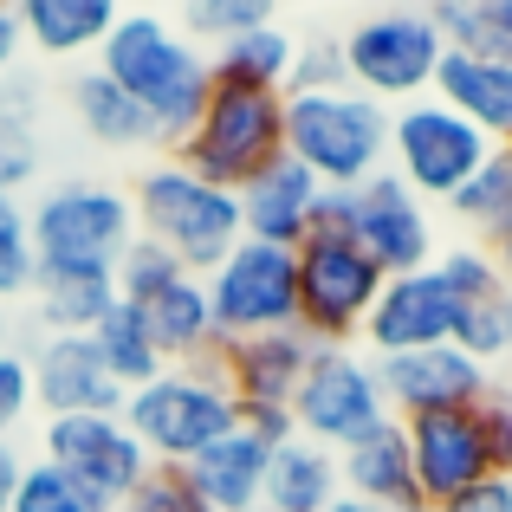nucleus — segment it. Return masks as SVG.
<instances>
[{"instance_id": "nucleus-30", "label": "nucleus", "mask_w": 512, "mask_h": 512, "mask_svg": "<svg viewBox=\"0 0 512 512\" xmlns=\"http://www.w3.org/2000/svg\"><path fill=\"white\" fill-rule=\"evenodd\" d=\"M260 26H273V0H188L175 13V33L201 52H221L227 39L260 33Z\"/></svg>"}, {"instance_id": "nucleus-12", "label": "nucleus", "mask_w": 512, "mask_h": 512, "mask_svg": "<svg viewBox=\"0 0 512 512\" xmlns=\"http://www.w3.org/2000/svg\"><path fill=\"white\" fill-rule=\"evenodd\" d=\"M46 461L59 474H72L104 512L124 506L156 467L143 454V441L124 428V415H59V422H46Z\"/></svg>"}, {"instance_id": "nucleus-37", "label": "nucleus", "mask_w": 512, "mask_h": 512, "mask_svg": "<svg viewBox=\"0 0 512 512\" xmlns=\"http://www.w3.org/2000/svg\"><path fill=\"white\" fill-rule=\"evenodd\" d=\"M33 169H39V143H33V124H26V104L0 98V195L33 182Z\"/></svg>"}, {"instance_id": "nucleus-27", "label": "nucleus", "mask_w": 512, "mask_h": 512, "mask_svg": "<svg viewBox=\"0 0 512 512\" xmlns=\"http://www.w3.org/2000/svg\"><path fill=\"white\" fill-rule=\"evenodd\" d=\"M72 111H78V124H85V137L104 143V150H143V143H150L143 104L130 98V91H117L104 72H85L72 85Z\"/></svg>"}, {"instance_id": "nucleus-25", "label": "nucleus", "mask_w": 512, "mask_h": 512, "mask_svg": "<svg viewBox=\"0 0 512 512\" xmlns=\"http://www.w3.org/2000/svg\"><path fill=\"white\" fill-rule=\"evenodd\" d=\"M20 39H33L39 52H59V59H72V52H91L111 39L117 26V0H20Z\"/></svg>"}, {"instance_id": "nucleus-15", "label": "nucleus", "mask_w": 512, "mask_h": 512, "mask_svg": "<svg viewBox=\"0 0 512 512\" xmlns=\"http://www.w3.org/2000/svg\"><path fill=\"white\" fill-rule=\"evenodd\" d=\"M376 383H383L389 415H396V422L441 415V409H480V402L493 396V370H487V363H474L467 350H454V344L376 357Z\"/></svg>"}, {"instance_id": "nucleus-34", "label": "nucleus", "mask_w": 512, "mask_h": 512, "mask_svg": "<svg viewBox=\"0 0 512 512\" xmlns=\"http://www.w3.org/2000/svg\"><path fill=\"white\" fill-rule=\"evenodd\" d=\"M7 512H104V506L91 500L72 474H59L52 461H33L20 474V487H13V506Z\"/></svg>"}, {"instance_id": "nucleus-40", "label": "nucleus", "mask_w": 512, "mask_h": 512, "mask_svg": "<svg viewBox=\"0 0 512 512\" xmlns=\"http://www.w3.org/2000/svg\"><path fill=\"white\" fill-rule=\"evenodd\" d=\"M26 409H33V370H26V357L0 350V441L20 428Z\"/></svg>"}, {"instance_id": "nucleus-47", "label": "nucleus", "mask_w": 512, "mask_h": 512, "mask_svg": "<svg viewBox=\"0 0 512 512\" xmlns=\"http://www.w3.org/2000/svg\"><path fill=\"white\" fill-rule=\"evenodd\" d=\"M415 512H435V506H415Z\"/></svg>"}, {"instance_id": "nucleus-3", "label": "nucleus", "mask_w": 512, "mask_h": 512, "mask_svg": "<svg viewBox=\"0 0 512 512\" xmlns=\"http://www.w3.org/2000/svg\"><path fill=\"white\" fill-rule=\"evenodd\" d=\"M117 415H124V428L143 441V454L156 467H188L195 454H208L221 435L240 428V402L214 363H175L156 383L130 389Z\"/></svg>"}, {"instance_id": "nucleus-1", "label": "nucleus", "mask_w": 512, "mask_h": 512, "mask_svg": "<svg viewBox=\"0 0 512 512\" xmlns=\"http://www.w3.org/2000/svg\"><path fill=\"white\" fill-rule=\"evenodd\" d=\"M98 72L143 104L150 143H163V150H175L201 124V111L214 98L208 52L188 46L175 33V20H163V13H117L111 39L98 46Z\"/></svg>"}, {"instance_id": "nucleus-22", "label": "nucleus", "mask_w": 512, "mask_h": 512, "mask_svg": "<svg viewBox=\"0 0 512 512\" xmlns=\"http://www.w3.org/2000/svg\"><path fill=\"white\" fill-rule=\"evenodd\" d=\"M266 461H273V448H266L260 435H247V428H234V435H221L208 454H195L182 474H188V487L201 493L208 512H260Z\"/></svg>"}, {"instance_id": "nucleus-44", "label": "nucleus", "mask_w": 512, "mask_h": 512, "mask_svg": "<svg viewBox=\"0 0 512 512\" xmlns=\"http://www.w3.org/2000/svg\"><path fill=\"white\" fill-rule=\"evenodd\" d=\"M20 474H26V461L7 448V441H0V512L13 506V487H20Z\"/></svg>"}, {"instance_id": "nucleus-2", "label": "nucleus", "mask_w": 512, "mask_h": 512, "mask_svg": "<svg viewBox=\"0 0 512 512\" xmlns=\"http://www.w3.org/2000/svg\"><path fill=\"white\" fill-rule=\"evenodd\" d=\"M33 234V279H111L124 247L137 240V208L124 188L65 182L26 208Z\"/></svg>"}, {"instance_id": "nucleus-32", "label": "nucleus", "mask_w": 512, "mask_h": 512, "mask_svg": "<svg viewBox=\"0 0 512 512\" xmlns=\"http://www.w3.org/2000/svg\"><path fill=\"white\" fill-rule=\"evenodd\" d=\"M435 273L448 279V292H454L461 305H487V299H506V292H512V279L500 273V260H493L487 247H474V240L435 253Z\"/></svg>"}, {"instance_id": "nucleus-33", "label": "nucleus", "mask_w": 512, "mask_h": 512, "mask_svg": "<svg viewBox=\"0 0 512 512\" xmlns=\"http://www.w3.org/2000/svg\"><path fill=\"white\" fill-rule=\"evenodd\" d=\"M117 299H124V305H150L156 299V292H169L175 286V279H182V266H175V253L169 247H156V240H130V247H124V260H117Z\"/></svg>"}, {"instance_id": "nucleus-29", "label": "nucleus", "mask_w": 512, "mask_h": 512, "mask_svg": "<svg viewBox=\"0 0 512 512\" xmlns=\"http://www.w3.org/2000/svg\"><path fill=\"white\" fill-rule=\"evenodd\" d=\"M91 344H98V357H104V370L117 376V389H143V383H156V376L169 370L163 357H156V344H150V325H143V312L137 305H124L117 299L111 312H104V325L91 331Z\"/></svg>"}, {"instance_id": "nucleus-13", "label": "nucleus", "mask_w": 512, "mask_h": 512, "mask_svg": "<svg viewBox=\"0 0 512 512\" xmlns=\"http://www.w3.org/2000/svg\"><path fill=\"white\" fill-rule=\"evenodd\" d=\"M344 234L383 266V279H402V273H422L435 266V221H428V201L409 195L396 175H370L363 188H350V221Z\"/></svg>"}, {"instance_id": "nucleus-23", "label": "nucleus", "mask_w": 512, "mask_h": 512, "mask_svg": "<svg viewBox=\"0 0 512 512\" xmlns=\"http://www.w3.org/2000/svg\"><path fill=\"white\" fill-rule=\"evenodd\" d=\"M143 325H150V344L156 357L169 363H208L221 350V331H214V312H208V286L195 273H182L169 292H156L150 305H137Z\"/></svg>"}, {"instance_id": "nucleus-4", "label": "nucleus", "mask_w": 512, "mask_h": 512, "mask_svg": "<svg viewBox=\"0 0 512 512\" xmlns=\"http://www.w3.org/2000/svg\"><path fill=\"white\" fill-rule=\"evenodd\" d=\"M286 156L325 188H363L389 169V111L363 91H286Z\"/></svg>"}, {"instance_id": "nucleus-45", "label": "nucleus", "mask_w": 512, "mask_h": 512, "mask_svg": "<svg viewBox=\"0 0 512 512\" xmlns=\"http://www.w3.org/2000/svg\"><path fill=\"white\" fill-rule=\"evenodd\" d=\"M331 512H383V506H370V500H350V493H338V500H331Z\"/></svg>"}, {"instance_id": "nucleus-16", "label": "nucleus", "mask_w": 512, "mask_h": 512, "mask_svg": "<svg viewBox=\"0 0 512 512\" xmlns=\"http://www.w3.org/2000/svg\"><path fill=\"white\" fill-rule=\"evenodd\" d=\"M454 325H461V299L448 292V279L435 266H422V273L383 279V292H376L357 338L370 344V357H402V350L454 344Z\"/></svg>"}, {"instance_id": "nucleus-48", "label": "nucleus", "mask_w": 512, "mask_h": 512, "mask_svg": "<svg viewBox=\"0 0 512 512\" xmlns=\"http://www.w3.org/2000/svg\"><path fill=\"white\" fill-rule=\"evenodd\" d=\"M506 363H512V350H506ZM506 389H512V383H506Z\"/></svg>"}, {"instance_id": "nucleus-31", "label": "nucleus", "mask_w": 512, "mask_h": 512, "mask_svg": "<svg viewBox=\"0 0 512 512\" xmlns=\"http://www.w3.org/2000/svg\"><path fill=\"white\" fill-rule=\"evenodd\" d=\"M454 214H461L467 227H480V234H493V227L512 214V150H493L487 163H480L474 175H467L461 188H454L448 201Z\"/></svg>"}, {"instance_id": "nucleus-21", "label": "nucleus", "mask_w": 512, "mask_h": 512, "mask_svg": "<svg viewBox=\"0 0 512 512\" xmlns=\"http://www.w3.org/2000/svg\"><path fill=\"white\" fill-rule=\"evenodd\" d=\"M338 487L350 493V500H370V506H383V512H415V506H422L402 422H383L376 435H363L357 448L338 454Z\"/></svg>"}, {"instance_id": "nucleus-26", "label": "nucleus", "mask_w": 512, "mask_h": 512, "mask_svg": "<svg viewBox=\"0 0 512 512\" xmlns=\"http://www.w3.org/2000/svg\"><path fill=\"white\" fill-rule=\"evenodd\" d=\"M292 59H299V39L273 20V26H260V33H240V39H227L221 52H208V72H214V85L279 91V98H286Z\"/></svg>"}, {"instance_id": "nucleus-20", "label": "nucleus", "mask_w": 512, "mask_h": 512, "mask_svg": "<svg viewBox=\"0 0 512 512\" xmlns=\"http://www.w3.org/2000/svg\"><path fill=\"white\" fill-rule=\"evenodd\" d=\"M448 111H461L493 150H512V65L506 59H474V52H441L435 91Z\"/></svg>"}, {"instance_id": "nucleus-17", "label": "nucleus", "mask_w": 512, "mask_h": 512, "mask_svg": "<svg viewBox=\"0 0 512 512\" xmlns=\"http://www.w3.org/2000/svg\"><path fill=\"white\" fill-rule=\"evenodd\" d=\"M312 357L318 344L305 331H266V338H227L208 363L221 370V383L234 389L240 409H292Z\"/></svg>"}, {"instance_id": "nucleus-41", "label": "nucleus", "mask_w": 512, "mask_h": 512, "mask_svg": "<svg viewBox=\"0 0 512 512\" xmlns=\"http://www.w3.org/2000/svg\"><path fill=\"white\" fill-rule=\"evenodd\" d=\"M480 415H487V448H493V474L512 480V389L493 383V396L480 402Z\"/></svg>"}, {"instance_id": "nucleus-43", "label": "nucleus", "mask_w": 512, "mask_h": 512, "mask_svg": "<svg viewBox=\"0 0 512 512\" xmlns=\"http://www.w3.org/2000/svg\"><path fill=\"white\" fill-rule=\"evenodd\" d=\"M20 46H26V39H20V13H13V7H0V78L13 72V59H20Z\"/></svg>"}, {"instance_id": "nucleus-24", "label": "nucleus", "mask_w": 512, "mask_h": 512, "mask_svg": "<svg viewBox=\"0 0 512 512\" xmlns=\"http://www.w3.org/2000/svg\"><path fill=\"white\" fill-rule=\"evenodd\" d=\"M338 454H325L318 441L292 435L273 448L266 461V493H260V512H331L338 500Z\"/></svg>"}, {"instance_id": "nucleus-5", "label": "nucleus", "mask_w": 512, "mask_h": 512, "mask_svg": "<svg viewBox=\"0 0 512 512\" xmlns=\"http://www.w3.org/2000/svg\"><path fill=\"white\" fill-rule=\"evenodd\" d=\"M130 208H137V234L156 240V247H169L175 266L195 273V279H208L214 266L247 240L240 234V195H227V188L188 175L182 163L143 169Z\"/></svg>"}, {"instance_id": "nucleus-42", "label": "nucleus", "mask_w": 512, "mask_h": 512, "mask_svg": "<svg viewBox=\"0 0 512 512\" xmlns=\"http://www.w3.org/2000/svg\"><path fill=\"white\" fill-rule=\"evenodd\" d=\"M441 512H512V480H480V487H467L461 500H448Z\"/></svg>"}, {"instance_id": "nucleus-6", "label": "nucleus", "mask_w": 512, "mask_h": 512, "mask_svg": "<svg viewBox=\"0 0 512 512\" xmlns=\"http://www.w3.org/2000/svg\"><path fill=\"white\" fill-rule=\"evenodd\" d=\"M279 156H286V98H279V91L214 85L201 124L169 150V163H182L188 175L227 188V195H240V188L260 169H273Z\"/></svg>"}, {"instance_id": "nucleus-8", "label": "nucleus", "mask_w": 512, "mask_h": 512, "mask_svg": "<svg viewBox=\"0 0 512 512\" xmlns=\"http://www.w3.org/2000/svg\"><path fill=\"white\" fill-rule=\"evenodd\" d=\"M292 260H299V331L312 344H350L383 292V266L338 227H312Z\"/></svg>"}, {"instance_id": "nucleus-39", "label": "nucleus", "mask_w": 512, "mask_h": 512, "mask_svg": "<svg viewBox=\"0 0 512 512\" xmlns=\"http://www.w3.org/2000/svg\"><path fill=\"white\" fill-rule=\"evenodd\" d=\"M350 72H344V46L338 39H318V46H299V59H292V78L286 91H344Z\"/></svg>"}, {"instance_id": "nucleus-28", "label": "nucleus", "mask_w": 512, "mask_h": 512, "mask_svg": "<svg viewBox=\"0 0 512 512\" xmlns=\"http://www.w3.org/2000/svg\"><path fill=\"white\" fill-rule=\"evenodd\" d=\"M428 20H435L448 52H474V59L512 65V0H435Z\"/></svg>"}, {"instance_id": "nucleus-38", "label": "nucleus", "mask_w": 512, "mask_h": 512, "mask_svg": "<svg viewBox=\"0 0 512 512\" xmlns=\"http://www.w3.org/2000/svg\"><path fill=\"white\" fill-rule=\"evenodd\" d=\"M117 512H208V506H201L195 487H188L182 467H150V474H143V487L130 493Z\"/></svg>"}, {"instance_id": "nucleus-35", "label": "nucleus", "mask_w": 512, "mask_h": 512, "mask_svg": "<svg viewBox=\"0 0 512 512\" xmlns=\"http://www.w3.org/2000/svg\"><path fill=\"white\" fill-rule=\"evenodd\" d=\"M454 350H467L474 363H500L512 350V292L506 299H487V305H461Z\"/></svg>"}, {"instance_id": "nucleus-11", "label": "nucleus", "mask_w": 512, "mask_h": 512, "mask_svg": "<svg viewBox=\"0 0 512 512\" xmlns=\"http://www.w3.org/2000/svg\"><path fill=\"white\" fill-rule=\"evenodd\" d=\"M201 286H208V312H214L221 344L266 338V331H299V260L286 247L240 240Z\"/></svg>"}, {"instance_id": "nucleus-9", "label": "nucleus", "mask_w": 512, "mask_h": 512, "mask_svg": "<svg viewBox=\"0 0 512 512\" xmlns=\"http://www.w3.org/2000/svg\"><path fill=\"white\" fill-rule=\"evenodd\" d=\"M292 422L325 454H344L363 435H376L383 422H396L383 383H376V357L350 344H318V357L305 363L299 396H292Z\"/></svg>"}, {"instance_id": "nucleus-19", "label": "nucleus", "mask_w": 512, "mask_h": 512, "mask_svg": "<svg viewBox=\"0 0 512 512\" xmlns=\"http://www.w3.org/2000/svg\"><path fill=\"white\" fill-rule=\"evenodd\" d=\"M318 201H325V182H318L305 163L279 156L273 169H260L247 188H240V234L260 240V247H299L318 221Z\"/></svg>"}, {"instance_id": "nucleus-18", "label": "nucleus", "mask_w": 512, "mask_h": 512, "mask_svg": "<svg viewBox=\"0 0 512 512\" xmlns=\"http://www.w3.org/2000/svg\"><path fill=\"white\" fill-rule=\"evenodd\" d=\"M26 370H33V402L52 422L59 415H117L124 409V389L104 370L91 338H46L39 357H26Z\"/></svg>"}, {"instance_id": "nucleus-10", "label": "nucleus", "mask_w": 512, "mask_h": 512, "mask_svg": "<svg viewBox=\"0 0 512 512\" xmlns=\"http://www.w3.org/2000/svg\"><path fill=\"white\" fill-rule=\"evenodd\" d=\"M487 156L493 143L441 98H415L389 111V175L422 201H454V188Z\"/></svg>"}, {"instance_id": "nucleus-14", "label": "nucleus", "mask_w": 512, "mask_h": 512, "mask_svg": "<svg viewBox=\"0 0 512 512\" xmlns=\"http://www.w3.org/2000/svg\"><path fill=\"white\" fill-rule=\"evenodd\" d=\"M409 435V467H415V493L422 506H448L467 487L493 480V448H487V415L480 409H441V415H415L402 422Z\"/></svg>"}, {"instance_id": "nucleus-7", "label": "nucleus", "mask_w": 512, "mask_h": 512, "mask_svg": "<svg viewBox=\"0 0 512 512\" xmlns=\"http://www.w3.org/2000/svg\"><path fill=\"white\" fill-rule=\"evenodd\" d=\"M344 46V72H350V91L376 98L383 111L396 104H415L435 91V72H441V33L428 20V7H389V13H370L363 26H350Z\"/></svg>"}, {"instance_id": "nucleus-36", "label": "nucleus", "mask_w": 512, "mask_h": 512, "mask_svg": "<svg viewBox=\"0 0 512 512\" xmlns=\"http://www.w3.org/2000/svg\"><path fill=\"white\" fill-rule=\"evenodd\" d=\"M33 292V234H26V208L0 195V305Z\"/></svg>"}, {"instance_id": "nucleus-46", "label": "nucleus", "mask_w": 512, "mask_h": 512, "mask_svg": "<svg viewBox=\"0 0 512 512\" xmlns=\"http://www.w3.org/2000/svg\"><path fill=\"white\" fill-rule=\"evenodd\" d=\"M0 338H7V305H0Z\"/></svg>"}]
</instances>
